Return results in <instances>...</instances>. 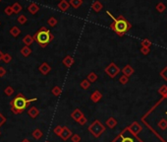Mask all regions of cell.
I'll use <instances>...</instances> for the list:
<instances>
[{
    "instance_id": "obj_1",
    "label": "cell",
    "mask_w": 167,
    "mask_h": 142,
    "mask_svg": "<svg viewBox=\"0 0 167 142\" xmlns=\"http://www.w3.org/2000/svg\"><path fill=\"white\" fill-rule=\"evenodd\" d=\"M106 14L113 20V22L110 24V28H111L119 37H123L127 32H129L131 30L132 24H131L123 15H119L117 18H115L109 11H106Z\"/></svg>"
},
{
    "instance_id": "obj_2",
    "label": "cell",
    "mask_w": 167,
    "mask_h": 142,
    "mask_svg": "<svg viewBox=\"0 0 167 142\" xmlns=\"http://www.w3.org/2000/svg\"><path fill=\"white\" fill-rule=\"evenodd\" d=\"M29 105H30L29 100L25 98V96L21 93L18 94L11 101V103H10V106H11V112L13 113H15V115L22 113L25 110L28 108V106Z\"/></svg>"
},
{
    "instance_id": "obj_3",
    "label": "cell",
    "mask_w": 167,
    "mask_h": 142,
    "mask_svg": "<svg viewBox=\"0 0 167 142\" xmlns=\"http://www.w3.org/2000/svg\"><path fill=\"white\" fill-rule=\"evenodd\" d=\"M53 39H54V36L50 33V31L46 29L45 27H41L34 36V40L41 48H45L49 42H52Z\"/></svg>"
},
{
    "instance_id": "obj_4",
    "label": "cell",
    "mask_w": 167,
    "mask_h": 142,
    "mask_svg": "<svg viewBox=\"0 0 167 142\" xmlns=\"http://www.w3.org/2000/svg\"><path fill=\"white\" fill-rule=\"evenodd\" d=\"M88 131H90L95 138H98L105 131V126L99 122V120L97 119L88 126Z\"/></svg>"
},
{
    "instance_id": "obj_5",
    "label": "cell",
    "mask_w": 167,
    "mask_h": 142,
    "mask_svg": "<svg viewBox=\"0 0 167 142\" xmlns=\"http://www.w3.org/2000/svg\"><path fill=\"white\" fill-rule=\"evenodd\" d=\"M104 71H105V73L107 74V75H108L110 78H114L121 70H120V68L115 64L114 62H111L108 66L105 67Z\"/></svg>"
},
{
    "instance_id": "obj_6",
    "label": "cell",
    "mask_w": 167,
    "mask_h": 142,
    "mask_svg": "<svg viewBox=\"0 0 167 142\" xmlns=\"http://www.w3.org/2000/svg\"><path fill=\"white\" fill-rule=\"evenodd\" d=\"M142 128H143V127H142L141 124L137 122H133L132 124H131V126H129V130L131 131V133L134 134V135H136V134H138L139 132H141Z\"/></svg>"
},
{
    "instance_id": "obj_7",
    "label": "cell",
    "mask_w": 167,
    "mask_h": 142,
    "mask_svg": "<svg viewBox=\"0 0 167 142\" xmlns=\"http://www.w3.org/2000/svg\"><path fill=\"white\" fill-rule=\"evenodd\" d=\"M38 70L40 71V73L42 75H47V74L51 71V67L47 62H43L40 65V67H38Z\"/></svg>"
},
{
    "instance_id": "obj_8",
    "label": "cell",
    "mask_w": 167,
    "mask_h": 142,
    "mask_svg": "<svg viewBox=\"0 0 167 142\" xmlns=\"http://www.w3.org/2000/svg\"><path fill=\"white\" fill-rule=\"evenodd\" d=\"M72 134H73L72 131H71L68 127L64 126L63 127V131H62V133H61V135H60V137H61L64 141H66V140H68L70 137H72Z\"/></svg>"
},
{
    "instance_id": "obj_9",
    "label": "cell",
    "mask_w": 167,
    "mask_h": 142,
    "mask_svg": "<svg viewBox=\"0 0 167 142\" xmlns=\"http://www.w3.org/2000/svg\"><path fill=\"white\" fill-rule=\"evenodd\" d=\"M121 72L123 73V75H126L127 77H130L131 75H133L134 72H135V70L134 68L131 65H125L123 67V69L121 70Z\"/></svg>"
},
{
    "instance_id": "obj_10",
    "label": "cell",
    "mask_w": 167,
    "mask_h": 142,
    "mask_svg": "<svg viewBox=\"0 0 167 142\" xmlns=\"http://www.w3.org/2000/svg\"><path fill=\"white\" fill-rule=\"evenodd\" d=\"M84 116V113L81 111L80 109H76L75 111H74L72 113H71V118H72L74 120H76V122H78L80 119H82Z\"/></svg>"
},
{
    "instance_id": "obj_11",
    "label": "cell",
    "mask_w": 167,
    "mask_h": 142,
    "mask_svg": "<svg viewBox=\"0 0 167 142\" xmlns=\"http://www.w3.org/2000/svg\"><path fill=\"white\" fill-rule=\"evenodd\" d=\"M74 62H75V60H74V58L71 55H66L62 60V63L66 67H68V68H70V67L74 64Z\"/></svg>"
},
{
    "instance_id": "obj_12",
    "label": "cell",
    "mask_w": 167,
    "mask_h": 142,
    "mask_svg": "<svg viewBox=\"0 0 167 142\" xmlns=\"http://www.w3.org/2000/svg\"><path fill=\"white\" fill-rule=\"evenodd\" d=\"M58 8H59L60 11L66 12L67 10L70 8V3L68 1H66V0H61L60 3L58 4Z\"/></svg>"
},
{
    "instance_id": "obj_13",
    "label": "cell",
    "mask_w": 167,
    "mask_h": 142,
    "mask_svg": "<svg viewBox=\"0 0 167 142\" xmlns=\"http://www.w3.org/2000/svg\"><path fill=\"white\" fill-rule=\"evenodd\" d=\"M28 115H29L31 119H35L38 115H40V111H38V109L37 106H31L29 109V111H28Z\"/></svg>"
},
{
    "instance_id": "obj_14",
    "label": "cell",
    "mask_w": 167,
    "mask_h": 142,
    "mask_svg": "<svg viewBox=\"0 0 167 142\" xmlns=\"http://www.w3.org/2000/svg\"><path fill=\"white\" fill-rule=\"evenodd\" d=\"M101 98H102V94L97 90L94 91V93L91 95V102H94V103H97L98 101H100Z\"/></svg>"
},
{
    "instance_id": "obj_15",
    "label": "cell",
    "mask_w": 167,
    "mask_h": 142,
    "mask_svg": "<svg viewBox=\"0 0 167 142\" xmlns=\"http://www.w3.org/2000/svg\"><path fill=\"white\" fill-rule=\"evenodd\" d=\"M91 8L92 10L95 12V13H98V12H100L102 8H103V6H102L101 4V2L100 1H98V0H97V1H94V3H92V5H91Z\"/></svg>"
},
{
    "instance_id": "obj_16",
    "label": "cell",
    "mask_w": 167,
    "mask_h": 142,
    "mask_svg": "<svg viewBox=\"0 0 167 142\" xmlns=\"http://www.w3.org/2000/svg\"><path fill=\"white\" fill-rule=\"evenodd\" d=\"M38 10H40V6H38L37 3H31L28 7V11L31 14H35L38 12Z\"/></svg>"
},
{
    "instance_id": "obj_17",
    "label": "cell",
    "mask_w": 167,
    "mask_h": 142,
    "mask_svg": "<svg viewBox=\"0 0 167 142\" xmlns=\"http://www.w3.org/2000/svg\"><path fill=\"white\" fill-rule=\"evenodd\" d=\"M34 37H31V35H27L25 36V38L23 39V42L25 45H27V47H30V45L34 42Z\"/></svg>"
},
{
    "instance_id": "obj_18",
    "label": "cell",
    "mask_w": 167,
    "mask_h": 142,
    "mask_svg": "<svg viewBox=\"0 0 167 142\" xmlns=\"http://www.w3.org/2000/svg\"><path fill=\"white\" fill-rule=\"evenodd\" d=\"M116 124H117V120L113 118V116H111V118H109L106 120V125H107L109 128H114L116 126Z\"/></svg>"
},
{
    "instance_id": "obj_19",
    "label": "cell",
    "mask_w": 167,
    "mask_h": 142,
    "mask_svg": "<svg viewBox=\"0 0 167 142\" xmlns=\"http://www.w3.org/2000/svg\"><path fill=\"white\" fill-rule=\"evenodd\" d=\"M69 3L73 8L78 9L82 6V4H83V0H70Z\"/></svg>"
},
{
    "instance_id": "obj_20",
    "label": "cell",
    "mask_w": 167,
    "mask_h": 142,
    "mask_svg": "<svg viewBox=\"0 0 167 142\" xmlns=\"http://www.w3.org/2000/svg\"><path fill=\"white\" fill-rule=\"evenodd\" d=\"M31 135H33V137L34 138V139L38 140V139H40V138L42 137V135H43V133H42V131H41L40 129L37 128V129H34V130L33 131Z\"/></svg>"
},
{
    "instance_id": "obj_21",
    "label": "cell",
    "mask_w": 167,
    "mask_h": 142,
    "mask_svg": "<svg viewBox=\"0 0 167 142\" xmlns=\"http://www.w3.org/2000/svg\"><path fill=\"white\" fill-rule=\"evenodd\" d=\"M87 79L90 81L91 83H94V82H95V81L98 79V76H97V74H95L94 72H90L88 74Z\"/></svg>"
},
{
    "instance_id": "obj_22",
    "label": "cell",
    "mask_w": 167,
    "mask_h": 142,
    "mask_svg": "<svg viewBox=\"0 0 167 142\" xmlns=\"http://www.w3.org/2000/svg\"><path fill=\"white\" fill-rule=\"evenodd\" d=\"M155 9H156V11H157V12L163 13L166 10V6H165V4L163 2H158L157 4H156V6H155Z\"/></svg>"
},
{
    "instance_id": "obj_23",
    "label": "cell",
    "mask_w": 167,
    "mask_h": 142,
    "mask_svg": "<svg viewBox=\"0 0 167 142\" xmlns=\"http://www.w3.org/2000/svg\"><path fill=\"white\" fill-rule=\"evenodd\" d=\"M21 53H22V55L25 56V57H28L29 55H31V49L29 48V47H24L22 48V49H21Z\"/></svg>"
},
{
    "instance_id": "obj_24",
    "label": "cell",
    "mask_w": 167,
    "mask_h": 142,
    "mask_svg": "<svg viewBox=\"0 0 167 142\" xmlns=\"http://www.w3.org/2000/svg\"><path fill=\"white\" fill-rule=\"evenodd\" d=\"M80 87H81L82 89H84V90H88V89L91 87V82H90V81H88V79H84V80L80 83Z\"/></svg>"
},
{
    "instance_id": "obj_25",
    "label": "cell",
    "mask_w": 167,
    "mask_h": 142,
    "mask_svg": "<svg viewBox=\"0 0 167 142\" xmlns=\"http://www.w3.org/2000/svg\"><path fill=\"white\" fill-rule=\"evenodd\" d=\"M158 127L160 128L161 130H165L167 128V120L165 119H161L157 123Z\"/></svg>"
},
{
    "instance_id": "obj_26",
    "label": "cell",
    "mask_w": 167,
    "mask_h": 142,
    "mask_svg": "<svg viewBox=\"0 0 167 142\" xmlns=\"http://www.w3.org/2000/svg\"><path fill=\"white\" fill-rule=\"evenodd\" d=\"M51 93L55 96V97H58V96L61 95L62 93V90H61V88H60L59 86H54L52 88V90H51Z\"/></svg>"
},
{
    "instance_id": "obj_27",
    "label": "cell",
    "mask_w": 167,
    "mask_h": 142,
    "mask_svg": "<svg viewBox=\"0 0 167 142\" xmlns=\"http://www.w3.org/2000/svg\"><path fill=\"white\" fill-rule=\"evenodd\" d=\"M20 33H21L20 29H19L18 27H16V26H14L13 28H11V30H10V34H11L14 38L18 37V36L20 35Z\"/></svg>"
},
{
    "instance_id": "obj_28",
    "label": "cell",
    "mask_w": 167,
    "mask_h": 142,
    "mask_svg": "<svg viewBox=\"0 0 167 142\" xmlns=\"http://www.w3.org/2000/svg\"><path fill=\"white\" fill-rule=\"evenodd\" d=\"M158 93L160 95H162L164 98H167V86L166 85H162V86L159 88Z\"/></svg>"
},
{
    "instance_id": "obj_29",
    "label": "cell",
    "mask_w": 167,
    "mask_h": 142,
    "mask_svg": "<svg viewBox=\"0 0 167 142\" xmlns=\"http://www.w3.org/2000/svg\"><path fill=\"white\" fill-rule=\"evenodd\" d=\"M12 8H13V11L14 13H19L22 11V6H21L19 3L16 2V3H14L13 6H12Z\"/></svg>"
},
{
    "instance_id": "obj_30",
    "label": "cell",
    "mask_w": 167,
    "mask_h": 142,
    "mask_svg": "<svg viewBox=\"0 0 167 142\" xmlns=\"http://www.w3.org/2000/svg\"><path fill=\"white\" fill-rule=\"evenodd\" d=\"M141 45H142V47L143 48H151V40H148V39H145V40L142 41Z\"/></svg>"
},
{
    "instance_id": "obj_31",
    "label": "cell",
    "mask_w": 167,
    "mask_h": 142,
    "mask_svg": "<svg viewBox=\"0 0 167 142\" xmlns=\"http://www.w3.org/2000/svg\"><path fill=\"white\" fill-rule=\"evenodd\" d=\"M57 20H56V18L54 17H50L49 19L47 20V24L49 25L50 27H55L56 25H57Z\"/></svg>"
},
{
    "instance_id": "obj_32",
    "label": "cell",
    "mask_w": 167,
    "mask_h": 142,
    "mask_svg": "<svg viewBox=\"0 0 167 142\" xmlns=\"http://www.w3.org/2000/svg\"><path fill=\"white\" fill-rule=\"evenodd\" d=\"M4 93H5L6 96H12L14 94V89H13V87H11V86L6 87L5 90H4Z\"/></svg>"
},
{
    "instance_id": "obj_33",
    "label": "cell",
    "mask_w": 167,
    "mask_h": 142,
    "mask_svg": "<svg viewBox=\"0 0 167 142\" xmlns=\"http://www.w3.org/2000/svg\"><path fill=\"white\" fill-rule=\"evenodd\" d=\"M53 131H54V133L56 134V135L60 136V135H61V133H62V131H63V126H61V125H57L54 129H53Z\"/></svg>"
},
{
    "instance_id": "obj_34",
    "label": "cell",
    "mask_w": 167,
    "mask_h": 142,
    "mask_svg": "<svg viewBox=\"0 0 167 142\" xmlns=\"http://www.w3.org/2000/svg\"><path fill=\"white\" fill-rule=\"evenodd\" d=\"M3 61L5 63H9L10 61L12 60V56L9 54V53H4V55H3Z\"/></svg>"
},
{
    "instance_id": "obj_35",
    "label": "cell",
    "mask_w": 167,
    "mask_h": 142,
    "mask_svg": "<svg viewBox=\"0 0 167 142\" xmlns=\"http://www.w3.org/2000/svg\"><path fill=\"white\" fill-rule=\"evenodd\" d=\"M119 82L121 84H123V85L127 84L128 82H129V77H127L126 75H122L121 77L119 78Z\"/></svg>"
},
{
    "instance_id": "obj_36",
    "label": "cell",
    "mask_w": 167,
    "mask_h": 142,
    "mask_svg": "<svg viewBox=\"0 0 167 142\" xmlns=\"http://www.w3.org/2000/svg\"><path fill=\"white\" fill-rule=\"evenodd\" d=\"M18 22H19L21 25H24V24H26L27 22V17L25 16V15H21L18 17Z\"/></svg>"
},
{
    "instance_id": "obj_37",
    "label": "cell",
    "mask_w": 167,
    "mask_h": 142,
    "mask_svg": "<svg viewBox=\"0 0 167 142\" xmlns=\"http://www.w3.org/2000/svg\"><path fill=\"white\" fill-rule=\"evenodd\" d=\"M160 76L163 78V80L167 81V66L164 67L161 71H160Z\"/></svg>"
},
{
    "instance_id": "obj_38",
    "label": "cell",
    "mask_w": 167,
    "mask_h": 142,
    "mask_svg": "<svg viewBox=\"0 0 167 142\" xmlns=\"http://www.w3.org/2000/svg\"><path fill=\"white\" fill-rule=\"evenodd\" d=\"M4 12H5V14H6V15H8V16L12 15V14L14 13V11H13V8H12V6H7L6 8H5V10H4Z\"/></svg>"
},
{
    "instance_id": "obj_39",
    "label": "cell",
    "mask_w": 167,
    "mask_h": 142,
    "mask_svg": "<svg viewBox=\"0 0 167 142\" xmlns=\"http://www.w3.org/2000/svg\"><path fill=\"white\" fill-rule=\"evenodd\" d=\"M151 51V48H141V52L143 53L144 55H148V53H150Z\"/></svg>"
},
{
    "instance_id": "obj_40",
    "label": "cell",
    "mask_w": 167,
    "mask_h": 142,
    "mask_svg": "<svg viewBox=\"0 0 167 142\" xmlns=\"http://www.w3.org/2000/svg\"><path fill=\"white\" fill-rule=\"evenodd\" d=\"M71 139H72V142H80L81 137H80V135H78V134H73L72 137H71Z\"/></svg>"
},
{
    "instance_id": "obj_41",
    "label": "cell",
    "mask_w": 167,
    "mask_h": 142,
    "mask_svg": "<svg viewBox=\"0 0 167 142\" xmlns=\"http://www.w3.org/2000/svg\"><path fill=\"white\" fill-rule=\"evenodd\" d=\"M5 122H6V119H5V116H3L1 113H0V126H2Z\"/></svg>"
},
{
    "instance_id": "obj_42",
    "label": "cell",
    "mask_w": 167,
    "mask_h": 142,
    "mask_svg": "<svg viewBox=\"0 0 167 142\" xmlns=\"http://www.w3.org/2000/svg\"><path fill=\"white\" fill-rule=\"evenodd\" d=\"M77 122H79V123L81 124V125H84V124H86V122H87V119H86V116H83V118L80 119Z\"/></svg>"
},
{
    "instance_id": "obj_43",
    "label": "cell",
    "mask_w": 167,
    "mask_h": 142,
    "mask_svg": "<svg viewBox=\"0 0 167 142\" xmlns=\"http://www.w3.org/2000/svg\"><path fill=\"white\" fill-rule=\"evenodd\" d=\"M6 75V70L4 67L0 66V77H3Z\"/></svg>"
},
{
    "instance_id": "obj_44",
    "label": "cell",
    "mask_w": 167,
    "mask_h": 142,
    "mask_svg": "<svg viewBox=\"0 0 167 142\" xmlns=\"http://www.w3.org/2000/svg\"><path fill=\"white\" fill-rule=\"evenodd\" d=\"M121 142H134V139L131 137H123Z\"/></svg>"
},
{
    "instance_id": "obj_45",
    "label": "cell",
    "mask_w": 167,
    "mask_h": 142,
    "mask_svg": "<svg viewBox=\"0 0 167 142\" xmlns=\"http://www.w3.org/2000/svg\"><path fill=\"white\" fill-rule=\"evenodd\" d=\"M3 55H4V53H2V51H0V61L3 59Z\"/></svg>"
},
{
    "instance_id": "obj_46",
    "label": "cell",
    "mask_w": 167,
    "mask_h": 142,
    "mask_svg": "<svg viewBox=\"0 0 167 142\" xmlns=\"http://www.w3.org/2000/svg\"><path fill=\"white\" fill-rule=\"evenodd\" d=\"M22 142H31V141H30L29 139H28V138H25V139L22 140Z\"/></svg>"
},
{
    "instance_id": "obj_47",
    "label": "cell",
    "mask_w": 167,
    "mask_h": 142,
    "mask_svg": "<svg viewBox=\"0 0 167 142\" xmlns=\"http://www.w3.org/2000/svg\"><path fill=\"white\" fill-rule=\"evenodd\" d=\"M0 135H1V131H0Z\"/></svg>"
},
{
    "instance_id": "obj_48",
    "label": "cell",
    "mask_w": 167,
    "mask_h": 142,
    "mask_svg": "<svg viewBox=\"0 0 167 142\" xmlns=\"http://www.w3.org/2000/svg\"><path fill=\"white\" fill-rule=\"evenodd\" d=\"M166 113V116H167V113Z\"/></svg>"
},
{
    "instance_id": "obj_49",
    "label": "cell",
    "mask_w": 167,
    "mask_h": 142,
    "mask_svg": "<svg viewBox=\"0 0 167 142\" xmlns=\"http://www.w3.org/2000/svg\"><path fill=\"white\" fill-rule=\"evenodd\" d=\"M46 142H49V141H46Z\"/></svg>"
},
{
    "instance_id": "obj_50",
    "label": "cell",
    "mask_w": 167,
    "mask_h": 142,
    "mask_svg": "<svg viewBox=\"0 0 167 142\" xmlns=\"http://www.w3.org/2000/svg\"><path fill=\"white\" fill-rule=\"evenodd\" d=\"M0 1H1V0H0Z\"/></svg>"
}]
</instances>
